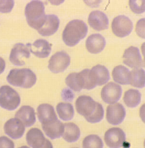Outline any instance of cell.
Here are the masks:
<instances>
[{"instance_id": "cell-24", "label": "cell", "mask_w": 145, "mask_h": 148, "mask_svg": "<svg viewBox=\"0 0 145 148\" xmlns=\"http://www.w3.org/2000/svg\"><path fill=\"white\" fill-rule=\"evenodd\" d=\"M129 83L136 88H144L145 86V71L142 69H136L130 71Z\"/></svg>"}, {"instance_id": "cell-11", "label": "cell", "mask_w": 145, "mask_h": 148, "mask_svg": "<svg viewBox=\"0 0 145 148\" xmlns=\"http://www.w3.org/2000/svg\"><path fill=\"white\" fill-rule=\"evenodd\" d=\"M122 93L123 89L121 86L113 82H110L102 89V99L107 104H114L119 101Z\"/></svg>"}, {"instance_id": "cell-12", "label": "cell", "mask_w": 145, "mask_h": 148, "mask_svg": "<svg viewBox=\"0 0 145 148\" xmlns=\"http://www.w3.org/2000/svg\"><path fill=\"white\" fill-rule=\"evenodd\" d=\"M125 116V109L120 103H116L107 106L106 118L110 124L113 125H119L123 123Z\"/></svg>"}, {"instance_id": "cell-13", "label": "cell", "mask_w": 145, "mask_h": 148, "mask_svg": "<svg viewBox=\"0 0 145 148\" xmlns=\"http://www.w3.org/2000/svg\"><path fill=\"white\" fill-rule=\"evenodd\" d=\"M89 75L91 81L95 87L104 85L110 79L108 70L106 66L101 65H96L89 70Z\"/></svg>"}, {"instance_id": "cell-22", "label": "cell", "mask_w": 145, "mask_h": 148, "mask_svg": "<svg viewBox=\"0 0 145 148\" xmlns=\"http://www.w3.org/2000/svg\"><path fill=\"white\" fill-rule=\"evenodd\" d=\"M130 72L129 69L123 65H119L116 66L112 71V77L114 81L121 85L130 84Z\"/></svg>"}, {"instance_id": "cell-1", "label": "cell", "mask_w": 145, "mask_h": 148, "mask_svg": "<svg viewBox=\"0 0 145 148\" xmlns=\"http://www.w3.org/2000/svg\"><path fill=\"white\" fill-rule=\"evenodd\" d=\"M76 108L77 113L83 116L89 123H99L104 116L102 104L96 102L89 96H80L77 99Z\"/></svg>"}, {"instance_id": "cell-6", "label": "cell", "mask_w": 145, "mask_h": 148, "mask_svg": "<svg viewBox=\"0 0 145 148\" xmlns=\"http://www.w3.org/2000/svg\"><path fill=\"white\" fill-rule=\"evenodd\" d=\"M111 26L113 33L119 38H124L130 35L133 29L131 20L124 15L115 17L112 21Z\"/></svg>"}, {"instance_id": "cell-31", "label": "cell", "mask_w": 145, "mask_h": 148, "mask_svg": "<svg viewBox=\"0 0 145 148\" xmlns=\"http://www.w3.org/2000/svg\"><path fill=\"white\" fill-rule=\"evenodd\" d=\"M136 33L141 38H145V18H141L136 25Z\"/></svg>"}, {"instance_id": "cell-30", "label": "cell", "mask_w": 145, "mask_h": 148, "mask_svg": "<svg viewBox=\"0 0 145 148\" xmlns=\"http://www.w3.org/2000/svg\"><path fill=\"white\" fill-rule=\"evenodd\" d=\"M14 1H0V12L7 13L12 11L14 7Z\"/></svg>"}, {"instance_id": "cell-33", "label": "cell", "mask_w": 145, "mask_h": 148, "mask_svg": "<svg viewBox=\"0 0 145 148\" xmlns=\"http://www.w3.org/2000/svg\"><path fill=\"white\" fill-rule=\"evenodd\" d=\"M5 69V62L3 58L0 57V74L3 73Z\"/></svg>"}, {"instance_id": "cell-23", "label": "cell", "mask_w": 145, "mask_h": 148, "mask_svg": "<svg viewBox=\"0 0 145 148\" xmlns=\"http://www.w3.org/2000/svg\"><path fill=\"white\" fill-rule=\"evenodd\" d=\"M89 69H87L79 73H76V80L80 90L82 89L91 90L95 88L89 78Z\"/></svg>"}, {"instance_id": "cell-18", "label": "cell", "mask_w": 145, "mask_h": 148, "mask_svg": "<svg viewBox=\"0 0 145 148\" xmlns=\"http://www.w3.org/2000/svg\"><path fill=\"white\" fill-rule=\"evenodd\" d=\"M59 25L60 20L57 16L54 14L47 15L44 24L37 31L43 36H50L57 32Z\"/></svg>"}, {"instance_id": "cell-8", "label": "cell", "mask_w": 145, "mask_h": 148, "mask_svg": "<svg viewBox=\"0 0 145 148\" xmlns=\"http://www.w3.org/2000/svg\"><path fill=\"white\" fill-rule=\"evenodd\" d=\"M26 140L30 146L33 148H53L51 143L45 138L41 130L32 128L26 134Z\"/></svg>"}, {"instance_id": "cell-26", "label": "cell", "mask_w": 145, "mask_h": 148, "mask_svg": "<svg viewBox=\"0 0 145 148\" xmlns=\"http://www.w3.org/2000/svg\"><path fill=\"white\" fill-rule=\"evenodd\" d=\"M141 95L137 89H130L124 93L123 101L126 106L130 108H134L140 103Z\"/></svg>"}, {"instance_id": "cell-20", "label": "cell", "mask_w": 145, "mask_h": 148, "mask_svg": "<svg viewBox=\"0 0 145 148\" xmlns=\"http://www.w3.org/2000/svg\"><path fill=\"white\" fill-rule=\"evenodd\" d=\"M15 117L20 119L25 127L33 125L36 121L35 110L30 106H22L16 112Z\"/></svg>"}, {"instance_id": "cell-21", "label": "cell", "mask_w": 145, "mask_h": 148, "mask_svg": "<svg viewBox=\"0 0 145 148\" xmlns=\"http://www.w3.org/2000/svg\"><path fill=\"white\" fill-rule=\"evenodd\" d=\"M62 138L69 143L76 142L80 136V129L74 123H66L64 124V131Z\"/></svg>"}, {"instance_id": "cell-7", "label": "cell", "mask_w": 145, "mask_h": 148, "mask_svg": "<svg viewBox=\"0 0 145 148\" xmlns=\"http://www.w3.org/2000/svg\"><path fill=\"white\" fill-rule=\"evenodd\" d=\"M71 58L65 51H58L50 58L48 62V68L54 73L64 71L69 66Z\"/></svg>"}, {"instance_id": "cell-25", "label": "cell", "mask_w": 145, "mask_h": 148, "mask_svg": "<svg viewBox=\"0 0 145 148\" xmlns=\"http://www.w3.org/2000/svg\"><path fill=\"white\" fill-rule=\"evenodd\" d=\"M56 110L59 117L62 121H70L74 116V107L70 103H59L56 106Z\"/></svg>"}, {"instance_id": "cell-14", "label": "cell", "mask_w": 145, "mask_h": 148, "mask_svg": "<svg viewBox=\"0 0 145 148\" xmlns=\"http://www.w3.org/2000/svg\"><path fill=\"white\" fill-rule=\"evenodd\" d=\"M123 62L126 65L133 69H139L143 66V61L139 49L131 46L124 51Z\"/></svg>"}, {"instance_id": "cell-28", "label": "cell", "mask_w": 145, "mask_h": 148, "mask_svg": "<svg viewBox=\"0 0 145 148\" xmlns=\"http://www.w3.org/2000/svg\"><path fill=\"white\" fill-rule=\"evenodd\" d=\"M104 147L101 138L95 134H91L85 138L83 141V148H100Z\"/></svg>"}, {"instance_id": "cell-2", "label": "cell", "mask_w": 145, "mask_h": 148, "mask_svg": "<svg viewBox=\"0 0 145 148\" xmlns=\"http://www.w3.org/2000/svg\"><path fill=\"white\" fill-rule=\"evenodd\" d=\"M88 31V26L83 21L72 20L68 23L64 29L63 41L68 46H74L86 37Z\"/></svg>"}, {"instance_id": "cell-32", "label": "cell", "mask_w": 145, "mask_h": 148, "mask_svg": "<svg viewBox=\"0 0 145 148\" xmlns=\"http://www.w3.org/2000/svg\"><path fill=\"white\" fill-rule=\"evenodd\" d=\"M15 147L14 142L6 136L0 137V148H10Z\"/></svg>"}, {"instance_id": "cell-4", "label": "cell", "mask_w": 145, "mask_h": 148, "mask_svg": "<svg viewBox=\"0 0 145 148\" xmlns=\"http://www.w3.org/2000/svg\"><path fill=\"white\" fill-rule=\"evenodd\" d=\"M36 80V75L29 69H13L7 76V81L10 85L24 88H32Z\"/></svg>"}, {"instance_id": "cell-15", "label": "cell", "mask_w": 145, "mask_h": 148, "mask_svg": "<svg viewBox=\"0 0 145 148\" xmlns=\"http://www.w3.org/2000/svg\"><path fill=\"white\" fill-rule=\"evenodd\" d=\"M5 132L13 139L21 138L25 131V126L17 118L11 119L6 121L4 126Z\"/></svg>"}, {"instance_id": "cell-27", "label": "cell", "mask_w": 145, "mask_h": 148, "mask_svg": "<svg viewBox=\"0 0 145 148\" xmlns=\"http://www.w3.org/2000/svg\"><path fill=\"white\" fill-rule=\"evenodd\" d=\"M42 128L48 138L51 139H57L62 136L64 131V124L59 120L54 124Z\"/></svg>"}, {"instance_id": "cell-10", "label": "cell", "mask_w": 145, "mask_h": 148, "mask_svg": "<svg viewBox=\"0 0 145 148\" xmlns=\"http://www.w3.org/2000/svg\"><path fill=\"white\" fill-rule=\"evenodd\" d=\"M104 141L109 148H119L123 146L126 140V134L121 129L112 128L106 132Z\"/></svg>"}, {"instance_id": "cell-9", "label": "cell", "mask_w": 145, "mask_h": 148, "mask_svg": "<svg viewBox=\"0 0 145 148\" xmlns=\"http://www.w3.org/2000/svg\"><path fill=\"white\" fill-rule=\"evenodd\" d=\"M30 51L27 44L18 43L15 44L11 51L9 60L13 65L21 66L25 64V59L30 56Z\"/></svg>"}, {"instance_id": "cell-29", "label": "cell", "mask_w": 145, "mask_h": 148, "mask_svg": "<svg viewBox=\"0 0 145 148\" xmlns=\"http://www.w3.org/2000/svg\"><path fill=\"white\" fill-rule=\"evenodd\" d=\"M129 6L136 14H141L145 12V1H130Z\"/></svg>"}, {"instance_id": "cell-3", "label": "cell", "mask_w": 145, "mask_h": 148, "mask_svg": "<svg viewBox=\"0 0 145 148\" xmlns=\"http://www.w3.org/2000/svg\"><path fill=\"white\" fill-rule=\"evenodd\" d=\"M45 8L42 2L33 1L28 3L25 9V14L28 23L33 29L38 30L45 21Z\"/></svg>"}, {"instance_id": "cell-5", "label": "cell", "mask_w": 145, "mask_h": 148, "mask_svg": "<svg viewBox=\"0 0 145 148\" xmlns=\"http://www.w3.org/2000/svg\"><path fill=\"white\" fill-rule=\"evenodd\" d=\"M20 103L18 93L10 86L5 85L0 88V106L8 110H14Z\"/></svg>"}, {"instance_id": "cell-16", "label": "cell", "mask_w": 145, "mask_h": 148, "mask_svg": "<svg viewBox=\"0 0 145 148\" xmlns=\"http://www.w3.org/2000/svg\"><path fill=\"white\" fill-rule=\"evenodd\" d=\"M88 23L91 27L98 31L108 28V18L106 14L101 11L95 10L91 12L88 18Z\"/></svg>"}, {"instance_id": "cell-17", "label": "cell", "mask_w": 145, "mask_h": 148, "mask_svg": "<svg viewBox=\"0 0 145 148\" xmlns=\"http://www.w3.org/2000/svg\"><path fill=\"white\" fill-rule=\"evenodd\" d=\"M27 44L31 53L41 58H47L51 51V45L45 39H37L33 44Z\"/></svg>"}, {"instance_id": "cell-19", "label": "cell", "mask_w": 145, "mask_h": 148, "mask_svg": "<svg viewBox=\"0 0 145 148\" xmlns=\"http://www.w3.org/2000/svg\"><path fill=\"white\" fill-rule=\"evenodd\" d=\"M106 39L100 34H94L87 39L86 46L89 53L97 54L101 52L106 47Z\"/></svg>"}]
</instances>
